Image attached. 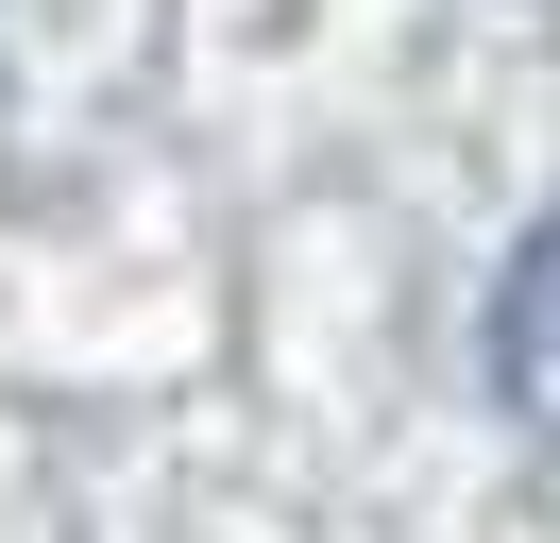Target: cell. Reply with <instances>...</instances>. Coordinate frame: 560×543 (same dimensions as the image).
I'll list each match as a JSON object with an SVG mask.
<instances>
[{"mask_svg": "<svg viewBox=\"0 0 560 543\" xmlns=\"http://www.w3.org/2000/svg\"><path fill=\"white\" fill-rule=\"evenodd\" d=\"M492 391H510V425L560 459V221H526V255L492 272Z\"/></svg>", "mask_w": 560, "mask_h": 543, "instance_id": "1", "label": "cell"}]
</instances>
